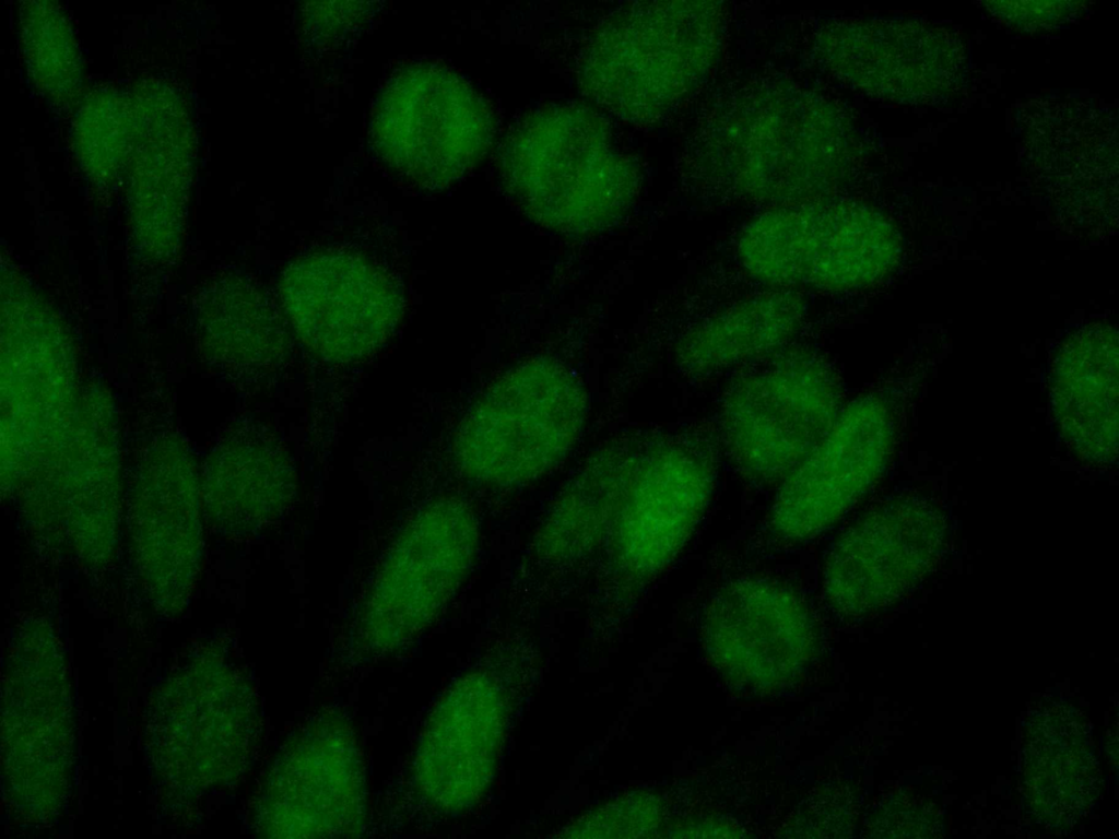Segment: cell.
Segmentation results:
<instances>
[{
    "mask_svg": "<svg viewBox=\"0 0 1119 839\" xmlns=\"http://www.w3.org/2000/svg\"><path fill=\"white\" fill-rule=\"evenodd\" d=\"M843 401L841 383L823 358L779 352L723 392L718 427L725 454L749 483H781L827 435Z\"/></svg>",
    "mask_w": 1119,
    "mask_h": 839,
    "instance_id": "1",
    "label": "cell"
},
{
    "mask_svg": "<svg viewBox=\"0 0 1119 839\" xmlns=\"http://www.w3.org/2000/svg\"><path fill=\"white\" fill-rule=\"evenodd\" d=\"M716 480L703 440H669L614 458L600 483L601 542L617 568L649 577L685 546L709 504Z\"/></svg>",
    "mask_w": 1119,
    "mask_h": 839,
    "instance_id": "2",
    "label": "cell"
},
{
    "mask_svg": "<svg viewBox=\"0 0 1119 839\" xmlns=\"http://www.w3.org/2000/svg\"><path fill=\"white\" fill-rule=\"evenodd\" d=\"M897 236L882 215L861 204L813 202L781 206L742 232L744 270L773 288L827 292L862 288L884 280L898 261Z\"/></svg>",
    "mask_w": 1119,
    "mask_h": 839,
    "instance_id": "3",
    "label": "cell"
},
{
    "mask_svg": "<svg viewBox=\"0 0 1119 839\" xmlns=\"http://www.w3.org/2000/svg\"><path fill=\"white\" fill-rule=\"evenodd\" d=\"M381 162L423 188H443L486 154L494 133L484 97L449 68L428 61L396 69L373 110Z\"/></svg>",
    "mask_w": 1119,
    "mask_h": 839,
    "instance_id": "4",
    "label": "cell"
},
{
    "mask_svg": "<svg viewBox=\"0 0 1119 839\" xmlns=\"http://www.w3.org/2000/svg\"><path fill=\"white\" fill-rule=\"evenodd\" d=\"M502 149L511 192L563 220L603 218L629 199L635 184L632 161L613 145L604 120L586 108L535 110Z\"/></svg>",
    "mask_w": 1119,
    "mask_h": 839,
    "instance_id": "5",
    "label": "cell"
},
{
    "mask_svg": "<svg viewBox=\"0 0 1119 839\" xmlns=\"http://www.w3.org/2000/svg\"><path fill=\"white\" fill-rule=\"evenodd\" d=\"M280 296L297 334L334 362L372 354L393 331L402 309L398 280L362 251L318 248L284 271Z\"/></svg>",
    "mask_w": 1119,
    "mask_h": 839,
    "instance_id": "6",
    "label": "cell"
},
{
    "mask_svg": "<svg viewBox=\"0 0 1119 839\" xmlns=\"http://www.w3.org/2000/svg\"><path fill=\"white\" fill-rule=\"evenodd\" d=\"M895 429L894 409L881 394L845 403L824 439L781 482L767 520L771 540L799 545L837 523L884 473Z\"/></svg>",
    "mask_w": 1119,
    "mask_h": 839,
    "instance_id": "7",
    "label": "cell"
},
{
    "mask_svg": "<svg viewBox=\"0 0 1119 839\" xmlns=\"http://www.w3.org/2000/svg\"><path fill=\"white\" fill-rule=\"evenodd\" d=\"M479 527L455 498L423 509L400 533L379 570L363 611V631L391 647L439 612L475 558Z\"/></svg>",
    "mask_w": 1119,
    "mask_h": 839,
    "instance_id": "8",
    "label": "cell"
},
{
    "mask_svg": "<svg viewBox=\"0 0 1119 839\" xmlns=\"http://www.w3.org/2000/svg\"><path fill=\"white\" fill-rule=\"evenodd\" d=\"M693 9L647 7L614 16L596 38L586 86L620 115L659 114L704 60L706 28Z\"/></svg>",
    "mask_w": 1119,
    "mask_h": 839,
    "instance_id": "9",
    "label": "cell"
},
{
    "mask_svg": "<svg viewBox=\"0 0 1119 839\" xmlns=\"http://www.w3.org/2000/svg\"><path fill=\"white\" fill-rule=\"evenodd\" d=\"M568 389L534 387L490 394L461 427L455 456L460 472L488 486L517 485L557 464L580 422Z\"/></svg>",
    "mask_w": 1119,
    "mask_h": 839,
    "instance_id": "10",
    "label": "cell"
},
{
    "mask_svg": "<svg viewBox=\"0 0 1119 839\" xmlns=\"http://www.w3.org/2000/svg\"><path fill=\"white\" fill-rule=\"evenodd\" d=\"M814 621L799 592L768 578L726 584L707 611L706 638L721 663L739 666L747 682H773L791 672L813 641Z\"/></svg>",
    "mask_w": 1119,
    "mask_h": 839,
    "instance_id": "11",
    "label": "cell"
},
{
    "mask_svg": "<svg viewBox=\"0 0 1119 839\" xmlns=\"http://www.w3.org/2000/svg\"><path fill=\"white\" fill-rule=\"evenodd\" d=\"M504 720L503 698L490 676L460 681L424 735L419 761L426 796L450 807L478 799L495 770Z\"/></svg>",
    "mask_w": 1119,
    "mask_h": 839,
    "instance_id": "12",
    "label": "cell"
},
{
    "mask_svg": "<svg viewBox=\"0 0 1119 839\" xmlns=\"http://www.w3.org/2000/svg\"><path fill=\"white\" fill-rule=\"evenodd\" d=\"M914 522L903 507L884 506L846 527L823 565L824 594L844 616L862 614L914 568Z\"/></svg>",
    "mask_w": 1119,
    "mask_h": 839,
    "instance_id": "13",
    "label": "cell"
},
{
    "mask_svg": "<svg viewBox=\"0 0 1119 839\" xmlns=\"http://www.w3.org/2000/svg\"><path fill=\"white\" fill-rule=\"evenodd\" d=\"M1056 410L1067 437L1109 449L1117 434L1118 338L1108 324H1088L1065 339L1052 368Z\"/></svg>",
    "mask_w": 1119,
    "mask_h": 839,
    "instance_id": "14",
    "label": "cell"
},
{
    "mask_svg": "<svg viewBox=\"0 0 1119 839\" xmlns=\"http://www.w3.org/2000/svg\"><path fill=\"white\" fill-rule=\"evenodd\" d=\"M804 316L805 302L797 291L761 293L693 327L682 340L680 357L697 374L768 358L786 350Z\"/></svg>",
    "mask_w": 1119,
    "mask_h": 839,
    "instance_id": "15",
    "label": "cell"
},
{
    "mask_svg": "<svg viewBox=\"0 0 1119 839\" xmlns=\"http://www.w3.org/2000/svg\"><path fill=\"white\" fill-rule=\"evenodd\" d=\"M284 760L271 785V814L282 830H339L358 788L352 745L334 734L313 735Z\"/></svg>",
    "mask_w": 1119,
    "mask_h": 839,
    "instance_id": "16",
    "label": "cell"
}]
</instances>
